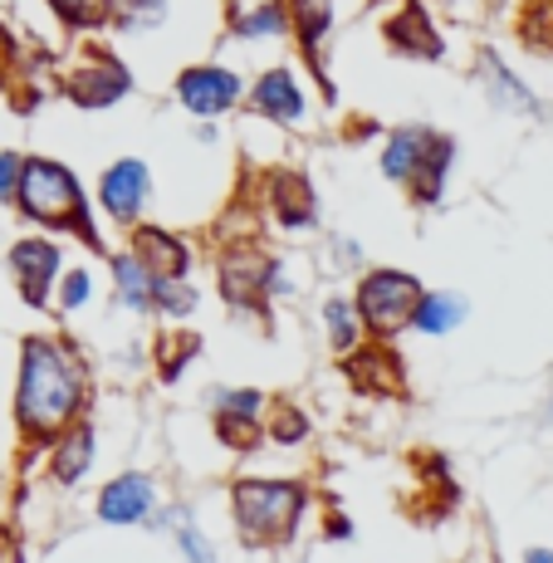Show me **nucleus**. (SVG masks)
Here are the masks:
<instances>
[{
    "label": "nucleus",
    "mask_w": 553,
    "mask_h": 563,
    "mask_svg": "<svg viewBox=\"0 0 553 563\" xmlns=\"http://www.w3.org/2000/svg\"><path fill=\"white\" fill-rule=\"evenodd\" d=\"M79 367L64 358L54 343H30L25 349V373H20V421L30 431H54L79 411Z\"/></svg>",
    "instance_id": "f257e3e1"
},
{
    "label": "nucleus",
    "mask_w": 553,
    "mask_h": 563,
    "mask_svg": "<svg viewBox=\"0 0 553 563\" xmlns=\"http://www.w3.org/2000/svg\"><path fill=\"white\" fill-rule=\"evenodd\" d=\"M446 157H451V143H441L436 133L427 128H402V133L387 143V157H383V172L392 181H411L421 177V201H431L441 191V177H446Z\"/></svg>",
    "instance_id": "f03ea898"
},
{
    "label": "nucleus",
    "mask_w": 553,
    "mask_h": 563,
    "mask_svg": "<svg viewBox=\"0 0 553 563\" xmlns=\"http://www.w3.org/2000/svg\"><path fill=\"white\" fill-rule=\"evenodd\" d=\"M299 500L303 495L295 485H279V481H245L235 490V519L251 539H279L295 529V515H299Z\"/></svg>",
    "instance_id": "7ed1b4c3"
},
{
    "label": "nucleus",
    "mask_w": 553,
    "mask_h": 563,
    "mask_svg": "<svg viewBox=\"0 0 553 563\" xmlns=\"http://www.w3.org/2000/svg\"><path fill=\"white\" fill-rule=\"evenodd\" d=\"M20 206L35 221L79 225V187L59 162H25L20 167Z\"/></svg>",
    "instance_id": "20e7f679"
},
{
    "label": "nucleus",
    "mask_w": 553,
    "mask_h": 563,
    "mask_svg": "<svg viewBox=\"0 0 553 563\" xmlns=\"http://www.w3.org/2000/svg\"><path fill=\"white\" fill-rule=\"evenodd\" d=\"M421 305V289L411 275H373L363 289H357V313L367 319V329L377 333H392L402 329V323H411V313H417Z\"/></svg>",
    "instance_id": "39448f33"
},
{
    "label": "nucleus",
    "mask_w": 553,
    "mask_h": 563,
    "mask_svg": "<svg viewBox=\"0 0 553 563\" xmlns=\"http://www.w3.org/2000/svg\"><path fill=\"white\" fill-rule=\"evenodd\" d=\"M235 93H241V79L225 69H191L181 79V103L191 113H221V108L235 103Z\"/></svg>",
    "instance_id": "423d86ee"
},
{
    "label": "nucleus",
    "mask_w": 553,
    "mask_h": 563,
    "mask_svg": "<svg viewBox=\"0 0 553 563\" xmlns=\"http://www.w3.org/2000/svg\"><path fill=\"white\" fill-rule=\"evenodd\" d=\"M54 265H59V251L45 241H25V245H15L10 251V269L20 275V285H25V299H45V285H49V275H54Z\"/></svg>",
    "instance_id": "0eeeda50"
},
{
    "label": "nucleus",
    "mask_w": 553,
    "mask_h": 563,
    "mask_svg": "<svg viewBox=\"0 0 553 563\" xmlns=\"http://www.w3.org/2000/svg\"><path fill=\"white\" fill-rule=\"evenodd\" d=\"M143 191H147L143 162H118V167L103 177V206L118 216V221L137 216V206H143Z\"/></svg>",
    "instance_id": "6e6552de"
},
{
    "label": "nucleus",
    "mask_w": 553,
    "mask_h": 563,
    "mask_svg": "<svg viewBox=\"0 0 553 563\" xmlns=\"http://www.w3.org/2000/svg\"><path fill=\"white\" fill-rule=\"evenodd\" d=\"M147 505H152V490H147L143 475H123V481H113L103 490L99 515L108 519V525H133V519L147 515Z\"/></svg>",
    "instance_id": "1a4fd4ad"
},
{
    "label": "nucleus",
    "mask_w": 553,
    "mask_h": 563,
    "mask_svg": "<svg viewBox=\"0 0 553 563\" xmlns=\"http://www.w3.org/2000/svg\"><path fill=\"white\" fill-rule=\"evenodd\" d=\"M118 93H128V74L118 69L113 59H99V64H89V69H79L74 74V99L79 103H113Z\"/></svg>",
    "instance_id": "9d476101"
},
{
    "label": "nucleus",
    "mask_w": 553,
    "mask_h": 563,
    "mask_svg": "<svg viewBox=\"0 0 553 563\" xmlns=\"http://www.w3.org/2000/svg\"><path fill=\"white\" fill-rule=\"evenodd\" d=\"M137 260H143V269L152 279H177L181 269H187V251H181L172 235H162V231L137 235Z\"/></svg>",
    "instance_id": "9b49d317"
},
{
    "label": "nucleus",
    "mask_w": 553,
    "mask_h": 563,
    "mask_svg": "<svg viewBox=\"0 0 553 563\" xmlns=\"http://www.w3.org/2000/svg\"><path fill=\"white\" fill-rule=\"evenodd\" d=\"M221 279H225V295L231 299H251L259 285H269V260L255 251H241L221 265Z\"/></svg>",
    "instance_id": "f8f14e48"
},
{
    "label": "nucleus",
    "mask_w": 553,
    "mask_h": 563,
    "mask_svg": "<svg viewBox=\"0 0 553 563\" xmlns=\"http://www.w3.org/2000/svg\"><path fill=\"white\" fill-rule=\"evenodd\" d=\"M255 103H259V113L285 118V123L303 113V99H299V89H295V79H289V74H265V79H259V89H255Z\"/></svg>",
    "instance_id": "ddd939ff"
},
{
    "label": "nucleus",
    "mask_w": 553,
    "mask_h": 563,
    "mask_svg": "<svg viewBox=\"0 0 553 563\" xmlns=\"http://www.w3.org/2000/svg\"><path fill=\"white\" fill-rule=\"evenodd\" d=\"M392 45L397 49H407V54H441V40L431 35V25H427V15L421 10H402V15L392 20Z\"/></svg>",
    "instance_id": "4468645a"
},
{
    "label": "nucleus",
    "mask_w": 553,
    "mask_h": 563,
    "mask_svg": "<svg viewBox=\"0 0 553 563\" xmlns=\"http://www.w3.org/2000/svg\"><path fill=\"white\" fill-rule=\"evenodd\" d=\"M118 295H123L133 309H152V299H157V279L147 275L137 255L118 260Z\"/></svg>",
    "instance_id": "2eb2a0df"
},
{
    "label": "nucleus",
    "mask_w": 553,
    "mask_h": 563,
    "mask_svg": "<svg viewBox=\"0 0 553 563\" xmlns=\"http://www.w3.org/2000/svg\"><path fill=\"white\" fill-rule=\"evenodd\" d=\"M353 377H357V387H367V393H397V383H402V373L392 367L387 353H357Z\"/></svg>",
    "instance_id": "dca6fc26"
},
{
    "label": "nucleus",
    "mask_w": 553,
    "mask_h": 563,
    "mask_svg": "<svg viewBox=\"0 0 553 563\" xmlns=\"http://www.w3.org/2000/svg\"><path fill=\"white\" fill-rule=\"evenodd\" d=\"M89 461H93V437H89V431H74V437H64V446L54 451V481L74 485Z\"/></svg>",
    "instance_id": "f3484780"
},
{
    "label": "nucleus",
    "mask_w": 553,
    "mask_h": 563,
    "mask_svg": "<svg viewBox=\"0 0 553 563\" xmlns=\"http://www.w3.org/2000/svg\"><path fill=\"white\" fill-rule=\"evenodd\" d=\"M309 206H313V197H309V187H303V177L285 172V177L275 181V211L285 216L289 225H303L309 221Z\"/></svg>",
    "instance_id": "a211bd4d"
},
{
    "label": "nucleus",
    "mask_w": 553,
    "mask_h": 563,
    "mask_svg": "<svg viewBox=\"0 0 553 563\" xmlns=\"http://www.w3.org/2000/svg\"><path fill=\"white\" fill-rule=\"evenodd\" d=\"M461 313H465V305H461L455 295H431V299H421L411 319H417L427 333H446V329H455V323H461Z\"/></svg>",
    "instance_id": "6ab92c4d"
},
{
    "label": "nucleus",
    "mask_w": 553,
    "mask_h": 563,
    "mask_svg": "<svg viewBox=\"0 0 553 563\" xmlns=\"http://www.w3.org/2000/svg\"><path fill=\"white\" fill-rule=\"evenodd\" d=\"M299 5V35L303 45H313V40L329 30V0H295Z\"/></svg>",
    "instance_id": "aec40b11"
},
{
    "label": "nucleus",
    "mask_w": 553,
    "mask_h": 563,
    "mask_svg": "<svg viewBox=\"0 0 553 563\" xmlns=\"http://www.w3.org/2000/svg\"><path fill=\"white\" fill-rule=\"evenodd\" d=\"M329 333H333V343H339V349H349V343H353V309L343 305V299H333V305H329Z\"/></svg>",
    "instance_id": "412c9836"
},
{
    "label": "nucleus",
    "mask_w": 553,
    "mask_h": 563,
    "mask_svg": "<svg viewBox=\"0 0 553 563\" xmlns=\"http://www.w3.org/2000/svg\"><path fill=\"white\" fill-rule=\"evenodd\" d=\"M152 305H162L167 313H187L191 309V295H187V289H177L172 279H157V299H152Z\"/></svg>",
    "instance_id": "4be33fe9"
},
{
    "label": "nucleus",
    "mask_w": 553,
    "mask_h": 563,
    "mask_svg": "<svg viewBox=\"0 0 553 563\" xmlns=\"http://www.w3.org/2000/svg\"><path fill=\"white\" fill-rule=\"evenodd\" d=\"M279 25H285V15H279V10H259V15H245L235 30H241V35H275Z\"/></svg>",
    "instance_id": "5701e85b"
},
{
    "label": "nucleus",
    "mask_w": 553,
    "mask_h": 563,
    "mask_svg": "<svg viewBox=\"0 0 553 563\" xmlns=\"http://www.w3.org/2000/svg\"><path fill=\"white\" fill-rule=\"evenodd\" d=\"M89 289H93V279L84 275V269L79 275H69V285H64V309H79L84 299H89Z\"/></svg>",
    "instance_id": "b1692460"
},
{
    "label": "nucleus",
    "mask_w": 553,
    "mask_h": 563,
    "mask_svg": "<svg viewBox=\"0 0 553 563\" xmlns=\"http://www.w3.org/2000/svg\"><path fill=\"white\" fill-rule=\"evenodd\" d=\"M303 437V417H299V411H279V417H275V441H299Z\"/></svg>",
    "instance_id": "393cba45"
},
{
    "label": "nucleus",
    "mask_w": 553,
    "mask_h": 563,
    "mask_svg": "<svg viewBox=\"0 0 553 563\" xmlns=\"http://www.w3.org/2000/svg\"><path fill=\"white\" fill-rule=\"evenodd\" d=\"M59 5V15H69V20H93L103 10V0H54Z\"/></svg>",
    "instance_id": "a878e982"
},
{
    "label": "nucleus",
    "mask_w": 553,
    "mask_h": 563,
    "mask_svg": "<svg viewBox=\"0 0 553 563\" xmlns=\"http://www.w3.org/2000/svg\"><path fill=\"white\" fill-rule=\"evenodd\" d=\"M15 187H20V162L5 153V157H0V197H10Z\"/></svg>",
    "instance_id": "bb28decb"
},
{
    "label": "nucleus",
    "mask_w": 553,
    "mask_h": 563,
    "mask_svg": "<svg viewBox=\"0 0 553 563\" xmlns=\"http://www.w3.org/2000/svg\"><path fill=\"white\" fill-rule=\"evenodd\" d=\"M181 544H187L191 563H211V544H206V539H197L191 529H181Z\"/></svg>",
    "instance_id": "cd10ccee"
},
{
    "label": "nucleus",
    "mask_w": 553,
    "mask_h": 563,
    "mask_svg": "<svg viewBox=\"0 0 553 563\" xmlns=\"http://www.w3.org/2000/svg\"><path fill=\"white\" fill-rule=\"evenodd\" d=\"M529 563H553V554H544V549H534V554H529Z\"/></svg>",
    "instance_id": "c85d7f7f"
}]
</instances>
